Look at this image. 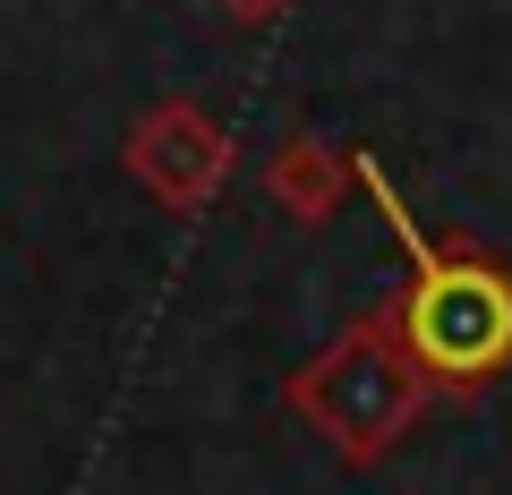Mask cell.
<instances>
[{
  "mask_svg": "<svg viewBox=\"0 0 512 495\" xmlns=\"http://www.w3.org/2000/svg\"><path fill=\"white\" fill-rule=\"evenodd\" d=\"M350 180L376 197L384 231L402 239V257H410L402 333L427 359V376H436V385H487V376H504L512 367V274L487 265L478 248H436L376 154H350Z\"/></svg>",
  "mask_w": 512,
  "mask_h": 495,
  "instance_id": "cell-1",
  "label": "cell"
},
{
  "mask_svg": "<svg viewBox=\"0 0 512 495\" xmlns=\"http://www.w3.org/2000/svg\"><path fill=\"white\" fill-rule=\"evenodd\" d=\"M427 402H436V376H427V359L410 350L402 308L359 316L350 333H333V342L291 376V419L316 427L350 470L384 461L427 419Z\"/></svg>",
  "mask_w": 512,
  "mask_h": 495,
  "instance_id": "cell-2",
  "label": "cell"
},
{
  "mask_svg": "<svg viewBox=\"0 0 512 495\" xmlns=\"http://www.w3.org/2000/svg\"><path fill=\"white\" fill-rule=\"evenodd\" d=\"M120 163L154 205L197 214V205H214V188L231 180V129L205 120L197 103H146L137 129H128V146H120Z\"/></svg>",
  "mask_w": 512,
  "mask_h": 495,
  "instance_id": "cell-3",
  "label": "cell"
},
{
  "mask_svg": "<svg viewBox=\"0 0 512 495\" xmlns=\"http://www.w3.org/2000/svg\"><path fill=\"white\" fill-rule=\"evenodd\" d=\"M265 188H274V205H282L291 222H325L333 205L350 197V163L325 146V137L299 129V137H282V146H274V163H265Z\"/></svg>",
  "mask_w": 512,
  "mask_h": 495,
  "instance_id": "cell-4",
  "label": "cell"
},
{
  "mask_svg": "<svg viewBox=\"0 0 512 495\" xmlns=\"http://www.w3.org/2000/svg\"><path fill=\"white\" fill-rule=\"evenodd\" d=\"M214 9H222L231 26H274L282 9H291V0H214Z\"/></svg>",
  "mask_w": 512,
  "mask_h": 495,
  "instance_id": "cell-5",
  "label": "cell"
}]
</instances>
